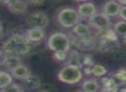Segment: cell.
<instances>
[{"label": "cell", "instance_id": "cell-31", "mask_svg": "<svg viewBox=\"0 0 126 92\" xmlns=\"http://www.w3.org/2000/svg\"><path fill=\"white\" fill-rule=\"evenodd\" d=\"M3 31V25H2V23H0V33Z\"/></svg>", "mask_w": 126, "mask_h": 92}, {"label": "cell", "instance_id": "cell-19", "mask_svg": "<svg viewBox=\"0 0 126 92\" xmlns=\"http://www.w3.org/2000/svg\"><path fill=\"white\" fill-rule=\"evenodd\" d=\"M11 83H13V77L11 73L0 70V90L6 88Z\"/></svg>", "mask_w": 126, "mask_h": 92}, {"label": "cell", "instance_id": "cell-13", "mask_svg": "<svg viewBox=\"0 0 126 92\" xmlns=\"http://www.w3.org/2000/svg\"><path fill=\"white\" fill-rule=\"evenodd\" d=\"M121 5L116 0H109L102 7V13L109 17L117 16Z\"/></svg>", "mask_w": 126, "mask_h": 92}, {"label": "cell", "instance_id": "cell-18", "mask_svg": "<svg viewBox=\"0 0 126 92\" xmlns=\"http://www.w3.org/2000/svg\"><path fill=\"white\" fill-rule=\"evenodd\" d=\"M67 62L66 64H70V65H74L78 67H79L80 69H82V64H81V56L79 53V52L76 50H73L71 51L70 54H67Z\"/></svg>", "mask_w": 126, "mask_h": 92}, {"label": "cell", "instance_id": "cell-8", "mask_svg": "<svg viewBox=\"0 0 126 92\" xmlns=\"http://www.w3.org/2000/svg\"><path fill=\"white\" fill-rule=\"evenodd\" d=\"M7 7L12 14L22 15L27 11L28 4L23 0H11L7 4Z\"/></svg>", "mask_w": 126, "mask_h": 92}, {"label": "cell", "instance_id": "cell-23", "mask_svg": "<svg viewBox=\"0 0 126 92\" xmlns=\"http://www.w3.org/2000/svg\"><path fill=\"white\" fill-rule=\"evenodd\" d=\"M25 89L23 88V85L19 83H11L10 85H8L6 88L1 90V91H13V92H23L24 91Z\"/></svg>", "mask_w": 126, "mask_h": 92}, {"label": "cell", "instance_id": "cell-27", "mask_svg": "<svg viewBox=\"0 0 126 92\" xmlns=\"http://www.w3.org/2000/svg\"><path fill=\"white\" fill-rule=\"evenodd\" d=\"M125 11H126L125 5H121L118 13H117V16H119V18H121V20H124V21H125L126 20Z\"/></svg>", "mask_w": 126, "mask_h": 92}, {"label": "cell", "instance_id": "cell-1", "mask_svg": "<svg viewBox=\"0 0 126 92\" xmlns=\"http://www.w3.org/2000/svg\"><path fill=\"white\" fill-rule=\"evenodd\" d=\"M32 43L24 35L15 34L11 35L2 46V51L4 55H26L30 53Z\"/></svg>", "mask_w": 126, "mask_h": 92}, {"label": "cell", "instance_id": "cell-30", "mask_svg": "<svg viewBox=\"0 0 126 92\" xmlns=\"http://www.w3.org/2000/svg\"><path fill=\"white\" fill-rule=\"evenodd\" d=\"M120 5H125L126 4V0H116Z\"/></svg>", "mask_w": 126, "mask_h": 92}, {"label": "cell", "instance_id": "cell-25", "mask_svg": "<svg viewBox=\"0 0 126 92\" xmlns=\"http://www.w3.org/2000/svg\"><path fill=\"white\" fill-rule=\"evenodd\" d=\"M81 64H82V67L83 66H90V67H92L94 65V61H93L92 55H90V54H85L81 58Z\"/></svg>", "mask_w": 126, "mask_h": 92}, {"label": "cell", "instance_id": "cell-29", "mask_svg": "<svg viewBox=\"0 0 126 92\" xmlns=\"http://www.w3.org/2000/svg\"><path fill=\"white\" fill-rule=\"evenodd\" d=\"M4 53H3L2 49L0 48V65L2 63V60L4 59Z\"/></svg>", "mask_w": 126, "mask_h": 92}, {"label": "cell", "instance_id": "cell-5", "mask_svg": "<svg viewBox=\"0 0 126 92\" xmlns=\"http://www.w3.org/2000/svg\"><path fill=\"white\" fill-rule=\"evenodd\" d=\"M25 22L30 28H38L44 29L49 24V16L43 11H35L28 15Z\"/></svg>", "mask_w": 126, "mask_h": 92}, {"label": "cell", "instance_id": "cell-26", "mask_svg": "<svg viewBox=\"0 0 126 92\" xmlns=\"http://www.w3.org/2000/svg\"><path fill=\"white\" fill-rule=\"evenodd\" d=\"M39 90H41L42 91L50 92V91H54V90H56V89L54 88V85H52V84H44V85H41Z\"/></svg>", "mask_w": 126, "mask_h": 92}, {"label": "cell", "instance_id": "cell-20", "mask_svg": "<svg viewBox=\"0 0 126 92\" xmlns=\"http://www.w3.org/2000/svg\"><path fill=\"white\" fill-rule=\"evenodd\" d=\"M113 30L118 36H122L123 38H125L126 35V23L124 20L117 22L113 26Z\"/></svg>", "mask_w": 126, "mask_h": 92}, {"label": "cell", "instance_id": "cell-17", "mask_svg": "<svg viewBox=\"0 0 126 92\" xmlns=\"http://www.w3.org/2000/svg\"><path fill=\"white\" fill-rule=\"evenodd\" d=\"M72 33H74L75 35H77L78 37H83L86 35H89L90 33H92L91 28L89 27L88 24H85L80 22H79L78 23H76L74 27L72 28Z\"/></svg>", "mask_w": 126, "mask_h": 92}, {"label": "cell", "instance_id": "cell-15", "mask_svg": "<svg viewBox=\"0 0 126 92\" xmlns=\"http://www.w3.org/2000/svg\"><path fill=\"white\" fill-rule=\"evenodd\" d=\"M10 71H11V74L13 78H16V79H20V80L24 79L26 77H28L29 75L31 73V71H30V70L28 68V66L22 64V63Z\"/></svg>", "mask_w": 126, "mask_h": 92}, {"label": "cell", "instance_id": "cell-16", "mask_svg": "<svg viewBox=\"0 0 126 92\" xmlns=\"http://www.w3.org/2000/svg\"><path fill=\"white\" fill-rule=\"evenodd\" d=\"M100 90L99 82L96 79H88L82 83L80 90L83 92H96Z\"/></svg>", "mask_w": 126, "mask_h": 92}, {"label": "cell", "instance_id": "cell-7", "mask_svg": "<svg viewBox=\"0 0 126 92\" xmlns=\"http://www.w3.org/2000/svg\"><path fill=\"white\" fill-rule=\"evenodd\" d=\"M96 43V36L93 35L92 33H90L89 35H86L83 37H79V43H78L76 47H78V48L82 51H89L95 48Z\"/></svg>", "mask_w": 126, "mask_h": 92}, {"label": "cell", "instance_id": "cell-4", "mask_svg": "<svg viewBox=\"0 0 126 92\" xmlns=\"http://www.w3.org/2000/svg\"><path fill=\"white\" fill-rule=\"evenodd\" d=\"M48 49L53 52L55 51H65L69 52L71 48V44L67 35L62 32H56L48 37L47 41Z\"/></svg>", "mask_w": 126, "mask_h": 92}, {"label": "cell", "instance_id": "cell-14", "mask_svg": "<svg viewBox=\"0 0 126 92\" xmlns=\"http://www.w3.org/2000/svg\"><path fill=\"white\" fill-rule=\"evenodd\" d=\"M22 63V59L17 55H4V59L0 66H3L9 71H11L15 67Z\"/></svg>", "mask_w": 126, "mask_h": 92}, {"label": "cell", "instance_id": "cell-24", "mask_svg": "<svg viewBox=\"0 0 126 92\" xmlns=\"http://www.w3.org/2000/svg\"><path fill=\"white\" fill-rule=\"evenodd\" d=\"M68 52L65 51H55L54 52V59L58 62H65L67 60Z\"/></svg>", "mask_w": 126, "mask_h": 92}, {"label": "cell", "instance_id": "cell-9", "mask_svg": "<svg viewBox=\"0 0 126 92\" xmlns=\"http://www.w3.org/2000/svg\"><path fill=\"white\" fill-rule=\"evenodd\" d=\"M24 35L31 43H39L45 38V33L42 28H30L26 30Z\"/></svg>", "mask_w": 126, "mask_h": 92}, {"label": "cell", "instance_id": "cell-11", "mask_svg": "<svg viewBox=\"0 0 126 92\" xmlns=\"http://www.w3.org/2000/svg\"><path fill=\"white\" fill-rule=\"evenodd\" d=\"M77 11L81 18H89L98 12L96 6L90 2H84L79 4Z\"/></svg>", "mask_w": 126, "mask_h": 92}, {"label": "cell", "instance_id": "cell-21", "mask_svg": "<svg viewBox=\"0 0 126 92\" xmlns=\"http://www.w3.org/2000/svg\"><path fill=\"white\" fill-rule=\"evenodd\" d=\"M108 71L107 69L102 65H96L94 64L92 66V75H93L96 78H101L107 74Z\"/></svg>", "mask_w": 126, "mask_h": 92}, {"label": "cell", "instance_id": "cell-3", "mask_svg": "<svg viewBox=\"0 0 126 92\" xmlns=\"http://www.w3.org/2000/svg\"><path fill=\"white\" fill-rule=\"evenodd\" d=\"M57 22L62 28H72L80 21V16L77 10L71 7H64L59 10L57 13Z\"/></svg>", "mask_w": 126, "mask_h": 92}, {"label": "cell", "instance_id": "cell-10", "mask_svg": "<svg viewBox=\"0 0 126 92\" xmlns=\"http://www.w3.org/2000/svg\"><path fill=\"white\" fill-rule=\"evenodd\" d=\"M23 81V86L24 89L29 90H39V88L42 85V81L39 76L30 73L28 77L22 80Z\"/></svg>", "mask_w": 126, "mask_h": 92}, {"label": "cell", "instance_id": "cell-12", "mask_svg": "<svg viewBox=\"0 0 126 92\" xmlns=\"http://www.w3.org/2000/svg\"><path fill=\"white\" fill-rule=\"evenodd\" d=\"M100 86L102 87L101 90L103 91H108V92H114L117 91L119 90L118 86L119 84L113 77H101V79L99 82Z\"/></svg>", "mask_w": 126, "mask_h": 92}, {"label": "cell", "instance_id": "cell-32", "mask_svg": "<svg viewBox=\"0 0 126 92\" xmlns=\"http://www.w3.org/2000/svg\"><path fill=\"white\" fill-rule=\"evenodd\" d=\"M74 1H76V2H86L87 0H74Z\"/></svg>", "mask_w": 126, "mask_h": 92}, {"label": "cell", "instance_id": "cell-6", "mask_svg": "<svg viewBox=\"0 0 126 92\" xmlns=\"http://www.w3.org/2000/svg\"><path fill=\"white\" fill-rule=\"evenodd\" d=\"M88 25L91 28L96 30H101L111 27V22L109 16L103 13H98L88 18Z\"/></svg>", "mask_w": 126, "mask_h": 92}, {"label": "cell", "instance_id": "cell-28", "mask_svg": "<svg viewBox=\"0 0 126 92\" xmlns=\"http://www.w3.org/2000/svg\"><path fill=\"white\" fill-rule=\"evenodd\" d=\"M46 0H25V2L29 4H31V5H35V6H39L42 5L44 4Z\"/></svg>", "mask_w": 126, "mask_h": 92}, {"label": "cell", "instance_id": "cell-2", "mask_svg": "<svg viewBox=\"0 0 126 92\" xmlns=\"http://www.w3.org/2000/svg\"><path fill=\"white\" fill-rule=\"evenodd\" d=\"M57 77L61 83L74 85L79 83L82 80L83 72L82 70L78 66L66 64L64 67L60 70Z\"/></svg>", "mask_w": 126, "mask_h": 92}, {"label": "cell", "instance_id": "cell-22", "mask_svg": "<svg viewBox=\"0 0 126 92\" xmlns=\"http://www.w3.org/2000/svg\"><path fill=\"white\" fill-rule=\"evenodd\" d=\"M113 78L116 79V81L117 82V83H120V84L124 85V83L126 81V71L124 68L122 69H119L118 71H117V72L114 74ZM120 86V85H119Z\"/></svg>", "mask_w": 126, "mask_h": 92}]
</instances>
